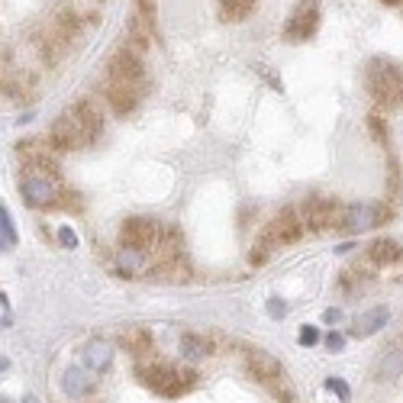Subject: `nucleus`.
Masks as SVG:
<instances>
[{"label":"nucleus","instance_id":"2","mask_svg":"<svg viewBox=\"0 0 403 403\" xmlns=\"http://www.w3.org/2000/svg\"><path fill=\"white\" fill-rule=\"evenodd\" d=\"M139 378H142V384L152 387L155 394L181 397L197 387L200 374L191 368H175V365H165V361H155V365H139Z\"/></svg>","mask_w":403,"mask_h":403},{"label":"nucleus","instance_id":"9","mask_svg":"<svg viewBox=\"0 0 403 403\" xmlns=\"http://www.w3.org/2000/svg\"><path fill=\"white\" fill-rule=\"evenodd\" d=\"M85 139H81V126L78 119L71 117V110H65L49 129V149L52 152H71V149H81Z\"/></svg>","mask_w":403,"mask_h":403},{"label":"nucleus","instance_id":"26","mask_svg":"<svg viewBox=\"0 0 403 403\" xmlns=\"http://www.w3.org/2000/svg\"><path fill=\"white\" fill-rule=\"evenodd\" d=\"M368 129H371V135H374V139H378L381 145H390V129H387V119H381L378 113H371L368 117Z\"/></svg>","mask_w":403,"mask_h":403},{"label":"nucleus","instance_id":"19","mask_svg":"<svg viewBox=\"0 0 403 403\" xmlns=\"http://www.w3.org/2000/svg\"><path fill=\"white\" fill-rule=\"evenodd\" d=\"M81 358H85L87 371H103V368H110V361H113V345H110L107 339H91V342L81 349Z\"/></svg>","mask_w":403,"mask_h":403},{"label":"nucleus","instance_id":"1","mask_svg":"<svg viewBox=\"0 0 403 403\" xmlns=\"http://www.w3.org/2000/svg\"><path fill=\"white\" fill-rule=\"evenodd\" d=\"M365 85L371 101L381 107H400L403 103V68L390 59H371L365 68Z\"/></svg>","mask_w":403,"mask_h":403},{"label":"nucleus","instance_id":"36","mask_svg":"<svg viewBox=\"0 0 403 403\" xmlns=\"http://www.w3.org/2000/svg\"><path fill=\"white\" fill-rule=\"evenodd\" d=\"M23 403H39V397H36V394H26V397H23Z\"/></svg>","mask_w":403,"mask_h":403},{"label":"nucleus","instance_id":"13","mask_svg":"<svg viewBox=\"0 0 403 403\" xmlns=\"http://www.w3.org/2000/svg\"><path fill=\"white\" fill-rule=\"evenodd\" d=\"M61 390H65L71 400H81V397H91L97 390V378H94V371L87 368H68L61 374Z\"/></svg>","mask_w":403,"mask_h":403},{"label":"nucleus","instance_id":"31","mask_svg":"<svg viewBox=\"0 0 403 403\" xmlns=\"http://www.w3.org/2000/svg\"><path fill=\"white\" fill-rule=\"evenodd\" d=\"M59 242L65 249H78V233L71 226H59Z\"/></svg>","mask_w":403,"mask_h":403},{"label":"nucleus","instance_id":"12","mask_svg":"<svg viewBox=\"0 0 403 403\" xmlns=\"http://www.w3.org/2000/svg\"><path fill=\"white\" fill-rule=\"evenodd\" d=\"M68 110H71V117H75L78 126H81V139H85V145L97 142L101 133H103V117L97 113V107H94L91 101H78V103H71Z\"/></svg>","mask_w":403,"mask_h":403},{"label":"nucleus","instance_id":"17","mask_svg":"<svg viewBox=\"0 0 403 403\" xmlns=\"http://www.w3.org/2000/svg\"><path fill=\"white\" fill-rule=\"evenodd\" d=\"M368 261L371 265H378V268H387V265H397V261H403V245L397 242V239H387V235H381V239H374V242L368 245Z\"/></svg>","mask_w":403,"mask_h":403},{"label":"nucleus","instance_id":"3","mask_svg":"<svg viewBox=\"0 0 403 403\" xmlns=\"http://www.w3.org/2000/svg\"><path fill=\"white\" fill-rule=\"evenodd\" d=\"M303 235V219L300 213L294 210V207H281V210L271 217V223H265V229H261L258 242H265L274 252V249H281V245H294L300 242Z\"/></svg>","mask_w":403,"mask_h":403},{"label":"nucleus","instance_id":"5","mask_svg":"<svg viewBox=\"0 0 403 403\" xmlns=\"http://www.w3.org/2000/svg\"><path fill=\"white\" fill-rule=\"evenodd\" d=\"M342 203L332 200V197H307L303 203V229H310V233H326V229H336L342 226Z\"/></svg>","mask_w":403,"mask_h":403},{"label":"nucleus","instance_id":"27","mask_svg":"<svg viewBox=\"0 0 403 403\" xmlns=\"http://www.w3.org/2000/svg\"><path fill=\"white\" fill-rule=\"evenodd\" d=\"M326 387L332 390V394H339L342 403H349V397H352V390H349V384H345L342 378H326Z\"/></svg>","mask_w":403,"mask_h":403},{"label":"nucleus","instance_id":"18","mask_svg":"<svg viewBox=\"0 0 403 403\" xmlns=\"http://www.w3.org/2000/svg\"><path fill=\"white\" fill-rule=\"evenodd\" d=\"M119 345H123L129 355H135V358H145V355H152V349H155V342H152V332L145 326L123 329V332H119Z\"/></svg>","mask_w":403,"mask_h":403},{"label":"nucleus","instance_id":"6","mask_svg":"<svg viewBox=\"0 0 403 403\" xmlns=\"http://www.w3.org/2000/svg\"><path fill=\"white\" fill-rule=\"evenodd\" d=\"M119 242L129 245V249H139V252H155L161 242V223L149 217H129L123 219L119 226Z\"/></svg>","mask_w":403,"mask_h":403},{"label":"nucleus","instance_id":"14","mask_svg":"<svg viewBox=\"0 0 403 403\" xmlns=\"http://www.w3.org/2000/svg\"><path fill=\"white\" fill-rule=\"evenodd\" d=\"M49 23H52V29H55V33H59L68 45L75 43L78 33H81V20H78L75 7H71V3H65V0H61L55 10H52V20H49Z\"/></svg>","mask_w":403,"mask_h":403},{"label":"nucleus","instance_id":"4","mask_svg":"<svg viewBox=\"0 0 403 403\" xmlns=\"http://www.w3.org/2000/svg\"><path fill=\"white\" fill-rule=\"evenodd\" d=\"M107 78H110V85H126V87H135V91H145L142 55L133 52L129 45H123L119 52H113V59L107 65Z\"/></svg>","mask_w":403,"mask_h":403},{"label":"nucleus","instance_id":"16","mask_svg":"<svg viewBox=\"0 0 403 403\" xmlns=\"http://www.w3.org/2000/svg\"><path fill=\"white\" fill-rule=\"evenodd\" d=\"M387 319H390L387 307H371V310H365V313H361V316L352 323L349 336H355V339H371L374 332H381V329L387 326Z\"/></svg>","mask_w":403,"mask_h":403},{"label":"nucleus","instance_id":"37","mask_svg":"<svg viewBox=\"0 0 403 403\" xmlns=\"http://www.w3.org/2000/svg\"><path fill=\"white\" fill-rule=\"evenodd\" d=\"M381 3H387V7H397V3H400V0H381Z\"/></svg>","mask_w":403,"mask_h":403},{"label":"nucleus","instance_id":"29","mask_svg":"<svg viewBox=\"0 0 403 403\" xmlns=\"http://www.w3.org/2000/svg\"><path fill=\"white\" fill-rule=\"evenodd\" d=\"M265 307H268V316L271 319H284L287 316V303L281 300V297H268V303H265Z\"/></svg>","mask_w":403,"mask_h":403},{"label":"nucleus","instance_id":"20","mask_svg":"<svg viewBox=\"0 0 403 403\" xmlns=\"http://www.w3.org/2000/svg\"><path fill=\"white\" fill-rule=\"evenodd\" d=\"M403 374V349L400 342L390 345V349H384V355L378 358V365H374V378L378 381H394Z\"/></svg>","mask_w":403,"mask_h":403},{"label":"nucleus","instance_id":"23","mask_svg":"<svg viewBox=\"0 0 403 403\" xmlns=\"http://www.w3.org/2000/svg\"><path fill=\"white\" fill-rule=\"evenodd\" d=\"M142 268H145V252L129 249V245H119V252H117V271H119V274L133 277V274H139Z\"/></svg>","mask_w":403,"mask_h":403},{"label":"nucleus","instance_id":"10","mask_svg":"<svg viewBox=\"0 0 403 403\" xmlns=\"http://www.w3.org/2000/svg\"><path fill=\"white\" fill-rule=\"evenodd\" d=\"M384 207H374V203H349L342 210V229H349V233L374 229L384 223Z\"/></svg>","mask_w":403,"mask_h":403},{"label":"nucleus","instance_id":"38","mask_svg":"<svg viewBox=\"0 0 403 403\" xmlns=\"http://www.w3.org/2000/svg\"><path fill=\"white\" fill-rule=\"evenodd\" d=\"M3 249H7V239H3V235H0V252H3Z\"/></svg>","mask_w":403,"mask_h":403},{"label":"nucleus","instance_id":"11","mask_svg":"<svg viewBox=\"0 0 403 403\" xmlns=\"http://www.w3.org/2000/svg\"><path fill=\"white\" fill-rule=\"evenodd\" d=\"M245 368H249V374H252L255 381H261V384H274L277 378H284V365L271 352H261V349H249Z\"/></svg>","mask_w":403,"mask_h":403},{"label":"nucleus","instance_id":"22","mask_svg":"<svg viewBox=\"0 0 403 403\" xmlns=\"http://www.w3.org/2000/svg\"><path fill=\"white\" fill-rule=\"evenodd\" d=\"M213 352H217V345H213L210 336H200V332H184V336H181V358L197 361Z\"/></svg>","mask_w":403,"mask_h":403},{"label":"nucleus","instance_id":"35","mask_svg":"<svg viewBox=\"0 0 403 403\" xmlns=\"http://www.w3.org/2000/svg\"><path fill=\"white\" fill-rule=\"evenodd\" d=\"M7 368H10V358H7V355H0V374H3Z\"/></svg>","mask_w":403,"mask_h":403},{"label":"nucleus","instance_id":"33","mask_svg":"<svg viewBox=\"0 0 403 403\" xmlns=\"http://www.w3.org/2000/svg\"><path fill=\"white\" fill-rule=\"evenodd\" d=\"M135 3H139V17L155 20V0H135Z\"/></svg>","mask_w":403,"mask_h":403},{"label":"nucleus","instance_id":"30","mask_svg":"<svg viewBox=\"0 0 403 403\" xmlns=\"http://www.w3.org/2000/svg\"><path fill=\"white\" fill-rule=\"evenodd\" d=\"M271 258V249L265 242H255V249H252V255H249V261L252 265H265V261Z\"/></svg>","mask_w":403,"mask_h":403},{"label":"nucleus","instance_id":"15","mask_svg":"<svg viewBox=\"0 0 403 403\" xmlns=\"http://www.w3.org/2000/svg\"><path fill=\"white\" fill-rule=\"evenodd\" d=\"M103 97H107V103L113 107V113L126 117V113H133V110L139 107V101H142V91L126 87V85H110V81H107V91H103Z\"/></svg>","mask_w":403,"mask_h":403},{"label":"nucleus","instance_id":"21","mask_svg":"<svg viewBox=\"0 0 403 403\" xmlns=\"http://www.w3.org/2000/svg\"><path fill=\"white\" fill-rule=\"evenodd\" d=\"M155 255H159V261H171V258H181L184 255V235H181V229L177 226H165L161 223V242L159 249H155Z\"/></svg>","mask_w":403,"mask_h":403},{"label":"nucleus","instance_id":"8","mask_svg":"<svg viewBox=\"0 0 403 403\" xmlns=\"http://www.w3.org/2000/svg\"><path fill=\"white\" fill-rule=\"evenodd\" d=\"M20 193H23V203L33 207V210H43V207L59 203V187H55V181L39 177V175H26L23 181H20Z\"/></svg>","mask_w":403,"mask_h":403},{"label":"nucleus","instance_id":"24","mask_svg":"<svg viewBox=\"0 0 403 403\" xmlns=\"http://www.w3.org/2000/svg\"><path fill=\"white\" fill-rule=\"evenodd\" d=\"M252 10H255V0H219V13H223V20H233V23L249 20Z\"/></svg>","mask_w":403,"mask_h":403},{"label":"nucleus","instance_id":"7","mask_svg":"<svg viewBox=\"0 0 403 403\" xmlns=\"http://www.w3.org/2000/svg\"><path fill=\"white\" fill-rule=\"evenodd\" d=\"M316 29H319V0H300L284 26V39L287 43H307Z\"/></svg>","mask_w":403,"mask_h":403},{"label":"nucleus","instance_id":"34","mask_svg":"<svg viewBox=\"0 0 403 403\" xmlns=\"http://www.w3.org/2000/svg\"><path fill=\"white\" fill-rule=\"evenodd\" d=\"M323 319H326V323H339V319H342V310H339V307H329V310L323 313Z\"/></svg>","mask_w":403,"mask_h":403},{"label":"nucleus","instance_id":"25","mask_svg":"<svg viewBox=\"0 0 403 403\" xmlns=\"http://www.w3.org/2000/svg\"><path fill=\"white\" fill-rule=\"evenodd\" d=\"M0 235L7 239V245H17V242H20L17 226H13V217H10L7 203H0Z\"/></svg>","mask_w":403,"mask_h":403},{"label":"nucleus","instance_id":"32","mask_svg":"<svg viewBox=\"0 0 403 403\" xmlns=\"http://www.w3.org/2000/svg\"><path fill=\"white\" fill-rule=\"evenodd\" d=\"M323 342H326L329 352H342V349H345V336H342V332H336V329H332V332H329Z\"/></svg>","mask_w":403,"mask_h":403},{"label":"nucleus","instance_id":"28","mask_svg":"<svg viewBox=\"0 0 403 403\" xmlns=\"http://www.w3.org/2000/svg\"><path fill=\"white\" fill-rule=\"evenodd\" d=\"M319 339H323V336H319L316 326H300V332H297V342L307 345V349H310V345H316Z\"/></svg>","mask_w":403,"mask_h":403}]
</instances>
